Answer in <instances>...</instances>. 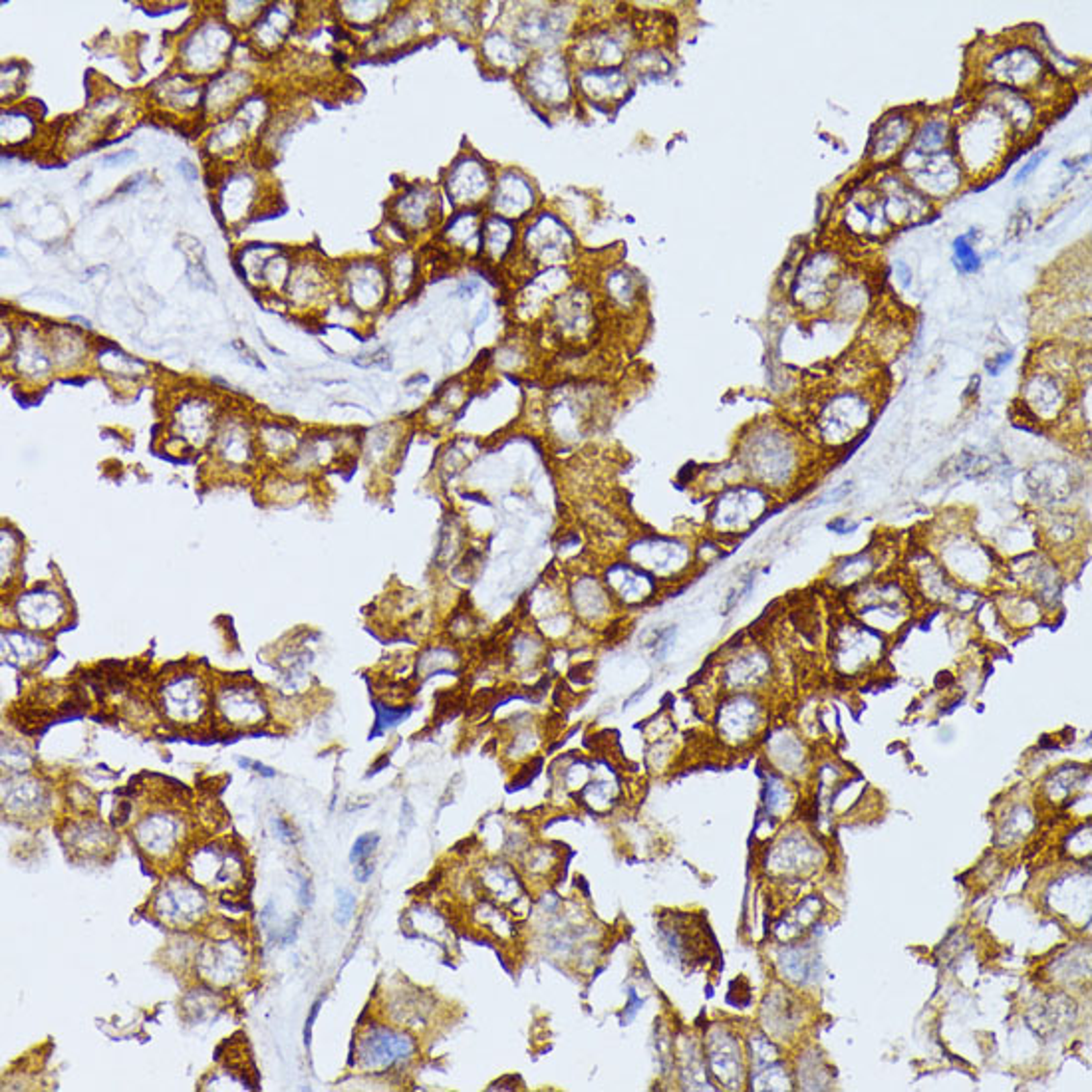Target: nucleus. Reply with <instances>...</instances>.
<instances>
[{
    "instance_id": "nucleus-48",
    "label": "nucleus",
    "mask_w": 1092,
    "mask_h": 1092,
    "mask_svg": "<svg viewBox=\"0 0 1092 1092\" xmlns=\"http://www.w3.org/2000/svg\"><path fill=\"white\" fill-rule=\"evenodd\" d=\"M1047 153H1049L1047 149H1043L1041 153H1035V155H1033V158H1031V160H1029V162H1027V164L1023 165V169H1021V171H1019V173L1015 175V183L1019 185V183H1023V181H1025L1027 177H1031V173H1033V171H1035V169H1037V167L1041 165V162H1043V160L1047 158Z\"/></svg>"
},
{
    "instance_id": "nucleus-10",
    "label": "nucleus",
    "mask_w": 1092,
    "mask_h": 1092,
    "mask_svg": "<svg viewBox=\"0 0 1092 1092\" xmlns=\"http://www.w3.org/2000/svg\"><path fill=\"white\" fill-rule=\"evenodd\" d=\"M70 606L60 590L48 584L30 588L16 598L14 614L22 628L30 632H48L68 618Z\"/></svg>"
},
{
    "instance_id": "nucleus-7",
    "label": "nucleus",
    "mask_w": 1092,
    "mask_h": 1092,
    "mask_svg": "<svg viewBox=\"0 0 1092 1092\" xmlns=\"http://www.w3.org/2000/svg\"><path fill=\"white\" fill-rule=\"evenodd\" d=\"M416 1051L418 1047L410 1035L388 1027H371L358 1041L356 1058L358 1065L368 1073H386L408 1063Z\"/></svg>"
},
{
    "instance_id": "nucleus-49",
    "label": "nucleus",
    "mask_w": 1092,
    "mask_h": 1092,
    "mask_svg": "<svg viewBox=\"0 0 1092 1092\" xmlns=\"http://www.w3.org/2000/svg\"><path fill=\"white\" fill-rule=\"evenodd\" d=\"M628 997H630V1002H628V1005H626V1011H623V1015H622V1023H623V1025H628V1023L636 1017V1013L640 1011V1007H642V1003H644V1002L640 1000V997L636 995L634 989L628 991Z\"/></svg>"
},
{
    "instance_id": "nucleus-12",
    "label": "nucleus",
    "mask_w": 1092,
    "mask_h": 1092,
    "mask_svg": "<svg viewBox=\"0 0 1092 1092\" xmlns=\"http://www.w3.org/2000/svg\"><path fill=\"white\" fill-rule=\"evenodd\" d=\"M1043 62L1041 56L1027 48V46H1013L1005 52L995 54L987 64V76L991 82L1003 88H1023L1031 86L1041 78Z\"/></svg>"
},
{
    "instance_id": "nucleus-29",
    "label": "nucleus",
    "mask_w": 1092,
    "mask_h": 1092,
    "mask_svg": "<svg viewBox=\"0 0 1092 1092\" xmlns=\"http://www.w3.org/2000/svg\"><path fill=\"white\" fill-rule=\"evenodd\" d=\"M461 666V653L459 649L449 644H437V646H429L425 648L419 658H418V675L421 677H431V675H440L444 672L453 673L457 672V668Z\"/></svg>"
},
{
    "instance_id": "nucleus-33",
    "label": "nucleus",
    "mask_w": 1092,
    "mask_h": 1092,
    "mask_svg": "<svg viewBox=\"0 0 1092 1092\" xmlns=\"http://www.w3.org/2000/svg\"><path fill=\"white\" fill-rule=\"evenodd\" d=\"M948 132L950 126L948 121L944 119H931L927 123H924L922 130L912 138V143L908 147V153L912 155H933L944 149L946 141H948Z\"/></svg>"
},
{
    "instance_id": "nucleus-22",
    "label": "nucleus",
    "mask_w": 1092,
    "mask_h": 1092,
    "mask_svg": "<svg viewBox=\"0 0 1092 1092\" xmlns=\"http://www.w3.org/2000/svg\"><path fill=\"white\" fill-rule=\"evenodd\" d=\"M946 560L948 567L965 582H983L991 574V556L974 543H952L946 548Z\"/></svg>"
},
{
    "instance_id": "nucleus-28",
    "label": "nucleus",
    "mask_w": 1092,
    "mask_h": 1092,
    "mask_svg": "<svg viewBox=\"0 0 1092 1092\" xmlns=\"http://www.w3.org/2000/svg\"><path fill=\"white\" fill-rule=\"evenodd\" d=\"M882 207H884L886 218H892V221H896V223L916 221V218L922 216L927 209L926 201L920 195L912 193L910 190H906V187L900 185V183H896L894 191L886 193Z\"/></svg>"
},
{
    "instance_id": "nucleus-9",
    "label": "nucleus",
    "mask_w": 1092,
    "mask_h": 1092,
    "mask_svg": "<svg viewBox=\"0 0 1092 1092\" xmlns=\"http://www.w3.org/2000/svg\"><path fill=\"white\" fill-rule=\"evenodd\" d=\"M902 165L910 173V179L918 190L931 197L950 195L961 183V167L953 158V153L946 149L933 155H924V158L906 151Z\"/></svg>"
},
{
    "instance_id": "nucleus-37",
    "label": "nucleus",
    "mask_w": 1092,
    "mask_h": 1092,
    "mask_svg": "<svg viewBox=\"0 0 1092 1092\" xmlns=\"http://www.w3.org/2000/svg\"><path fill=\"white\" fill-rule=\"evenodd\" d=\"M872 569H874L872 556L862 552V554H856V556L840 560V563L836 565V569H834V572H832L830 578H832L834 584L851 586V584H856V582L864 580V578L872 572Z\"/></svg>"
},
{
    "instance_id": "nucleus-53",
    "label": "nucleus",
    "mask_w": 1092,
    "mask_h": 1092,
    "mask_svg": "<svg viewBox=\"0 0 1092 1092\" xmlns=\"http://www.w3.org/2000/svg\"><path fill=\"white\" fill-rule=\"evenodd\" d=\"M371 874H373V862L371 860H364V862L354 864V876H356L358 882H362V884L368 882L371 878Z\"/></svg>"
},
{
    "instance_id": "nucleus-31",
    "label": "nucleus",
    "mask_w": 1092,
    "mask_h": 1092,
    "mask_svg": "<svg viewBox=\"0 0 1092 1092\" xmlns=\"http://www.w3.org/2000/svg\"><path fill=\"white\" fill-rule=\"evenodd\" d=\"M765 668L767 662L763 653H745L727 666L725 683L729 688L743 692V688H749V685H755L759 679H763Z\"/></svg>"
},
{
    "instance_id": "nucleus-55",
    "label": "nucleus",
    "mask_w": 1092,
    "mask_h": 1092,
    "mask_svg": "<svg viewBox=\"0 0 1092 1092\" xmlns=\"http://www.w3.org/2000/svg\"><path fill=\"white\" fill-rule=\"evenodd\" d=\"M298 880H300V903H302V906H310V902H312L310 880L304 878V876H300Z\"/></svg>"
},
{
    "instance_id": "nucleus-40",
    "label": "nucleus",
    "mask_w": 1092,
    "mask_h": 1092,
    "mask_svg": "<svg viewBox=\"0 0 1092 1092\" xmlns=\"http://www.w3.org/2000/svg\"><path fill=\"white\" fill-rule=\"evenodd\" d=\"M953 251H955L957 267H959L963 272H976V270L979 268V265H981L979 255L976 253V248H974L970 242H967L965 237L955 239Z\"/></svg>"
},
{
    "instance_id": "nucleus-43",
    "label": "nucleus",
    "mask_w": 1092,
    "mask_h": 1092,
    "mask_svg": "<svg viewBox=\"0 0 1092 1092\" xmlns=\"http://www.w3.org/2000/svg\"><path fill=\"white\" fill-rule=\"evenodd\" d=\"M356 912V896L348 890H338V903H336V922L346 926Z\"/></svg>"
},
{
    "instance_id": "nucleus-23",
    "label": "nucleus",
    "mask_w": 1092,
    "mask_h": 1092,
    "mask_svg": "<svg viewBox=\"0 0 1092 1092\" xmlns=\"http://www.w3.org/2000/svg\"><path fill=\"white\" fill-rule=\"evenodd\" d=\"M140 845L151 854H169L179 842L181 823L169 815H151L138 826Z\"/></svg>"
},
{
    "instance_id": "nucleus-8",
    "label": "nucleus",
    "mask_w": 1092,
    "mask_h": 1092,
    "mask_svg": "<svg viewBox=\"0 0 1092 1092\" xmlns=\"http://www.w3.org/2000/svg\"><path fill=\"white\" fill-rule=\"evenodd\" d=\"M1005 117L991 108L987 114H978L972 121H967L957 140L961 143L963 162L967 167H987L1002 153L1005 143Z\"/></svg>"
},
{
    "instance_id": "nucleus-52",
    "label": "nucleus",
    "mask_w": 1092,
    "mask_h": 1092,
    "mask_svg": "<svg viewBox=\"0 0 1092 1092\" xmlns=\"http://www.w3.org/2000/svg\"><path fill=\"white\" fill-rule=\"evenodd\" d=\"M143 179H147V173H138V175L130 177V179L126 181V185H121V187H119V190L115 191V195H123V193H132V191H138V190H140V187H143V185L147 183V181H143Z\"/></svg>"
},
{
    "instance_id": "nucleus-42",
    "label": "nucleus",
    "mask_w": 1092,
    "mask_h": 1092,
    "mask_svg": "<svg viewBox=\"0 0 1092 1092\" xmlns=\"http://www.w3.org/2000/svg\"><path fill=\"white\" fill-rule=\"evenodd\" d=\"M378 845H380V836H378L376 832L362 834V836L354 842L352 852H350V862H352V864H358V862H364V860H371V854L376 852Z\"/></svg>"
},
{
    "instance_id": "nucleus-51",
    "label": "nucleus",
    "mask_w": 1092,
    "mask_h": 1092,
    "mask_svg": "<svg viewBox=\"0 0 1092 1092\" xmlns=\"http://www.w3.org/2000/svg\"><path fill=\"white\" fill-rule=\"evenodd\" d=\"M274 830H276L274 834H276L280 840H283V842H289V845H292V842L296 840V836H294L291 825H289L287 821H283V819H274Z\"/></svg>"
},
{
    "instance_id": "nucleus-44",
    "label": "nucleus",
    "mask_w": 1092,
    "mask_h": 1092,
    "mask_svg": "<svg viewBox=\"0 0 1092 1092\" xmlns=\"http://www.w3.org/2000/svg\"><path fill=\"white\" fill-rule=\"evenodd\" d=\"M753 584H755V574L745 576V580H741L739 586H735V588L729 592V597H727V600H725V612L735 610V608L749 597V592L753 590Z\"/></svg>"
},
{
    "instance_id": "nucleus-19",
    "label": "nucleus",
    "mask_w": 1092,
    "mask_h": 1092,
    "mask_svg": "<svg viewBox=\"0 0 1092 1092\" xmlns=\"http://www.w3.org/2000/svg\"><path fill=\"white\" fill-rule=\"evenodd\" d=\"M213 451L227 470H246L255 459L253 435L242 421H231L218 429Z\"/></svg>"
},
{
    "instance_id": "nucleus-14",
    "label": "nucleus",
    "mask_w": 1092,
    "mask_h": 1092,
    "mask_svg": "<svg viewBox=\"0 0 1092 1092\" xmlns=\"http://www.w3.org/2000/svg\"><path fill=\"white\" fill-rule=\"evenodd\" d=\"M546 658L548 642L530 623L513 630V634L505 642L503 660L507 664V670H511L513 673H537L539 668H546Z\"/></svg>"
},
{
    "instance_id": "nucleus-56",
    "label": "nucleus",
    "mask_w": 1092,
    "mask_h": 1092,
    "mask_svg": "<svg viewBox=\"0 0 1092 1092\" xmlns=\"http://www.w3.org/2000/svg\"><path fill=\"white\" fill-rule=\"evenodd\" d=\"M1009 362H1011V352L1002 354V358H997V360L989 362V364H987V369H989L991 373H1000V369H1002L1005 364H1009Z\"/></svg>"
},
{
    "instance_id": "nucleus-30",
    "label": "nucleus",
    "mask_w": 1092,
    "mask_h": 1092,
    "mask_svg": "<svg viewBox=\"0 0 1092 1092\" xmlns=\"http://www.w3.org/2000/svg\"><path fill=\"white\" fill-rule=\"evenodd\" d=\"M465 541L467 535L461 524V519L455 515L447 517L440 533V545H437V556H435L437 567L451 569V565H457V560L465 552Z\"/></svg>"
},
{
    "instance_id": "nucleus-47",
    "label": "nucleus",
    "mask_w": 1092,
    "mask_h": 1092,
    "mask_svg": "<svg viewBox=\"0 0 1092 1092\" xmlns=\"http://www.w3.org/2000/svg\"><path fill=\"white\" fill-rule=\"evenodd\" d=\"M852 487H854V485H852L851 481L842 483L840 487H836V489L828 491L826 495H823V496L819 498V501H815V503H813V505H810V507H823V505H828V503H836V501H840V498H842V496H847V495H849V493L852 491Z\"/></svg>"
},
{
    "instance_id": "nucleus-15",
    "label": "nucleus",
    "mask_w": 1092,
    "mask_h": 1092,
    "mask_svg": "<svg viewBox=\"0 0 1092 1092\" xmlns=\"http://www.w3.org/2000/svg\"><path fill=\"white\" fill-rule=\"evenodd\" d=\"M836 274V261L830 253L810 257L797 278L795 296L806 308H821L830 298V280Z\"/></svg>"
},
{
    "instance_id": "nucleus-4",
    "label": "nucleus",
    "mask_w": 1092,
    "mask_h": 1092,
    "mask_svg": "<svg viewBox=\"0 0 1092 1092\" xmlns=\"http://www.w3.org/2000/svg\"><path fill=\"white\" fill-rule=\"evenodd\" d=\"M565 592L569 608L580 626L604 630L616 620L620 608L598 572L580 571L572 574L565 584Z\"/></svg>"
},
{
    "instance_id": "nucleus-3",
    "label": "nucleus",
    "mask_w": 1092,
    "mask_h": 1092,
    "mask_svg": "<svg viewBox=\"0 0 1092 1092\" xmlns=\"http://www.w3.org/2000/svg\"><path fill=\"white\" fill-rule=\"evenodd\" d=\"M795 449L783 433H761L749 440L743 451V467L755 485H785L795 470Z\"/></svg>"
},
{
    "instance_id": "nucleus-17",
    "label": "nucleus",
    "mask_w": 1092,
    "mask_h": 1092,
    "mask_svg": "<svg viewBox=\"0 0 1092 1092\" xmlns=\"http://www.w3.org/2000/svg\"><path fill=\"white\" fill-rule=\"evenodd\" d=\"M175 435L183 444L201 447L215 431V412L207 399L191 397L183 401L173 416Z\"/></svg>"
},
{
    "instance_id": "nucleus-18",
    "label": "nucleus",
    "mask_w": 1092,
    "mask_h": 1092,
    "mask_svg": "<svg viewBox=\"0 0 1092 1092\" xmlns=\"http://www.w3.org/2000/svg\"><path fill=\"white\" fill-rule=\"evenodd\" d=\"M1025 401L1031 408L1037 418L1053 419L1065 408L1067 401V386L1060 380L1058 373L1049 371H1035L1025 384Z\"/></svg>"
},
{
    "instance_id": "nucleus-35",
    "label": "nucleus",
    "mask_w": 1092,
    "mask_h": 1092,
    "mask_svg": "<svg viewBox=\"0 0 1092 1092\" xmlns=\"http://www.w3.org/2000/svg\"><path fill=\"white\" fill-rule=\"evenodd\" d=\"M259 442L267 455L272 457H291L296 451L294 433L280 423H265L259 431Z\"/></svg>"
},
{
    "instance_id": "nucleus-36",
    "label": "nucleus",
    "mask_w": 1092,
    "mask_h": 1092,
    "mask_svg": "<svg viewBox=\"0 0 1092 1092\" xmlns=\"http://www.w3.org/2000/svg\"><path fill=\"white\" fill-rule=\"evenodd\" d=\"M487 888L496 896V898H503V900H511V898H521V882L515 876V872L505 866V864H496L485 870V880Z\"/></svg>"
},
{
    "instance_id": "nucleus-5",
    "label": "nucleus",
    "mask_w": 1092,
    "mask_h": 1092,
    "mask_svg": "<svg viewBox=\"0 0 1092 1092\" xmlns=\"http://www.w3.org/2000/svg\"><path fill=\"white\" fill-rule=\"evenodd\" d=\"M872 418V403L856 394L842 392L832 395L821 410L819 431L828 445H842L856 437Z\"/></svg>"
},
{
    "instance_id": "nucleus-25",
    "label": "nucleus",
    "mask_w": 1092,
    "mask_h": 1092,
    "mask_svg": "<svg viewBox=\"0 0 1092 1092\" xmlns=\"http://www.w3.org/2000/svg\"><path fill=\"white\" fill-rule=\"evenodd\" d=\"M241 970V952L235 946H216L201 955L199 972L215 983H231Z\"/></svg>"
},
{
    "instance_id": "nucleus-11",
    "label": "nucleus",
    "mask_w": 1092,
    "mask_h": 1092,
    "mask_svg": "<svg viewBox=\"0 0 1092 1092\" xmlns=\"http://www.w3.org/2000/svg\"><path fill=\"white\" fill-rule=\"evenodd\" d=\"M164 713L175 724H195L207 711V690L199 675L177 673L162 685Z\"/></svg>"
},
{
    "instance_id": "nucleus-34",
    "label": "nucleus",
    "mask_w": 1092,
    "mask_h": 1092,
    "mask_svg": "<svg viewBox=\"0 0 1092 1092\" xmlns=\"http://www.w3.org/2000/svg\"><path fill=\"white\" fill-rule=\"evenodd\" d=\"M100 366L106 369L110 376L117 380H138L147 373V366L140 360L123 354L117 348H108L100 352Z\"/></svg>"
},
{
    "instance_id": "nucleus-13",
    "label": "nucleus",
    "mask_w": 1092,
    "mask_h": 1092,
    "mask_svg": "<svg viewBox=\"0 0 1092 1092\" xmlns=\"http://www.w3.org/2000/svg\"><path fill=\"white\" fill-rule=\"evenodd\" d=\"M215 705L218 715L223 717L225 724L237 727H251L263 724L267 717V703L261 698V692L253 685L244 683H231L216 692Z\"/></svg>"
},
{
    "instance_id": "nucleus-6",
    "label": "nucleus",
    "mask_w": 1092,
    "mask_h": 1092,
    "mask_svg": "<svg viewBox=\"0 0 1092 1092\" xmlns=\"http://www.w3.org/2000/svg\"><path fill=\"white\" fill-rule=\"evenodd\" d=\"M620 610H636L651 602L660 592V582L630 563L628 558H612L598 572Z\"/></svg>"
},
{
    "instance_id": "nucleus-2",
    "label": "nucleus",
    "mask_w": 1092,
    "mask_h": 1092,
    "mask_svg": "<svg viewBox=\"0 0 1092 1092\" xmlns=\"http://www.w3.org/2000/svg\"><path fill=\"white\" fill-rule=\"evenodd\" d=\"M622 556L658 582L677 580L694 567L696 560V552L690 545L662 535H642L628 541Z\"/></svg>"
},
{
    "instance_id": "nucleus-20",
    "label": "nucleus",
    "mask_w": 1092,
    "mask_h": 1092,
    "mask_svg": "<svg viewBox=\"0 0 1092 1092\" xmlns=\"http://www.w3.org/2000/svg\"><path fill=\"white\" fill-rule=\"evenodd\" d=\"M761 709L755 699L747 696H737L729 699L720 711V731L725 739L741 743L751 737L757 729Z\"/></svg>"
},
{
    "instance_id": "nucleus-38",
    "label": "nucleus",
    "mask_w": 1092,
    "mask_h": 1092,
    "mask_svg": "<svg viewBox=\"0 0 1092 1092\" xmlns=\"http://www.w3.org/2000/svg\"><path fill=\"white\" fill-rule=\"evenodd\" d=\"M477 623H479V620L473 614V610L457 606L455 612L451 614L449 622H447V634L455 644L467 642L477 634Z\"/></svg>"
},
{
    "instance_id": "nucleus-21",
    "label": "nucleus",
    "mask_w": 1092,
    "mask_h": 1092,
    "mask_svg": "<svg viewBox=\"0 0 1092 1092\" xmlns=\"http://www.w3.org/2000/svg\"><path fill=\"white\" fill-rule=\"evenodd\" d=\"M241 864L242 862L235 851L227 849L225 852H221L209 847L195 854L191 862V870L195 874V878L203 884L225 886L231 884L233 878L241 872Z\"/></svg>"
},
{
    "instance_id": "nucleus-24",
    "label": "nucleus",
    "mask_w": 1092,
    "mask_h": 1092,
    "mask_svg": "<svg viewBox=\"0 0 1092 1092\" xmlns=\"http://www.w3.org/2000/svg\"><path fill=\"white\" fill-rule=\"evenodd\" d=\"M48 651V646L42 638L35 636L26 630L9 628L3 632V653L5 658L16 666L28 668L38 664Z\"/></svg>"
},
{
    "instance_id": "nucleus-45",
    "label": "nucleus",
    "mask_w": 1092,
    "mask_h": 1092,
    "mask_svg": "<svg viewBox=\"0 0 1092 1092\" xmlns=\"http://www.w3.org/2000/svg\"><path fill=\"white\" fill-rule=\"evenodd\" d=\"M410 715V709H395L392 705H378V729H390Z\"/></svg>"
},
{
    "instance_id": "nucleus-26",
    "label": "nucleus",
    "mask_w": 1092,
    "mask_h": 1092,
    "mask_svg": "<svg viewBox=\"0 0 1092 1092\" xmlns=\"http://www.w3.org/2000/svg\"><path fill=\"white\" fill-rule=\"evenodd\" d=\"M912 136V121L906 115L886 117L872 140V155L876 160H886L894 155L906 140Z\"/></svg>"
},
{
    "instance_id": "nucleus-46",
    "label": "nucleus",
    "mask_w": 1092,
    "mask_h": 1092,
    "mask_svg": "<svg viewBox=\"0 0 1092 1092\" xmlns=\"http://www.w3.org/2000/svg\"><path fill=\"white\" fill-rule=\"evenodd\" d=\"M673 640H675V628H666V630H662L658 636H655V640H653V653H655V658L664 660L666 655H668V651H670L672 646H673Z\"/></svg>"
},
{
    "instance_id": "nucleus-59",
    "label": "nucleus",
    "mask_w": 1092,
    "mask_h": 1092,
    "mask_svg": "<svg viewBox=\"0 0 1092 1092\" xmlns=\"http://www.w3.org/2000/svg\"><path fill=\"white\" fill-rule=\"evenodd\" d=\"M179 171L187 177V181H195V179H197V169H195L191 164L181 162V164H179Z\"/></svg>"
},
{
    "instance_id": "nucleus-27",
    "label": "nucleus",
    "mask_w": 1092,
    "mask_h": 1092,
    "mask_svg": "<svg viewBox=\"0 0 1092 1092\" xmlns=\"http://www.w3.org/2000/svg\"><path fill=\"white\" fill-rule=\"evenodd\" d=\"M13 358L16 369L24 373L26 378H35V380L46 378L52 371V364H54V360L48 358V352L44 350L40 342L33 336L28 338L26 334L22 336V340H18L16 352Z\"/></svg>"
},
{
    "instance_id": "nucleus-58",
    "label": "nucleus",
    "mask_w": 1092,
    "mask_h": 1092,
    "mask_svg": "<svg viewBox=\"0 0 1092 1092\" xmlns=\"http://www.w3.org/2000/svg\"><path fill=\"white\" fill-rule=\"evenodd\" d=\"M318 1009H320V1002H318V1003H315V1007H312V1011H310V1017L306 1019V1029H304V1039H306V1045L310 1043V1029H312V1025H315V1019H317V1015H318Z\"/></svg>"
},
{
    "instance_id": "nucleus-39",
    "label": "nucleus",
    "mask_w": 1092,
    "mask_h": 1092,
    "mask_svg": "<svg viewBox=\"0 0 1092 1092\" xmlns=\"http://www.w3.org/2000/svg\"><path fill=\"white\" fill-rule=\"evenodd\" d=\"M22 554V539L14 528H3V580H11L14 571L18 569V560Z\"/></svg>"
},
{
    "instance_id": "nucleus-50",
    "label": "nucleus",
    "mask_w": 1092,
    "mask_h": 1092,
    "mask_svg": "<svg viewBox=\"0 0 1092 1092\" xmlns=\"http://www.w3.org/2000/svg\"><path fill=\"white\" fill-rule=\"evenodd\" d=\"M132 160H136V151H134V149H123V151L106 155L104 164H106V165H123V164H128V162H132Z\"/></svg>"
},
{
    "instance_id": "nucleus-16",
    "label": "nucleus",
    "mask_w": 1092,
    "mask_h": 1092,
    "mask_svg": "<svg viewBox=\"0 0 1092 1092\" xmlns=\"http://www.w3.org/2000/svg\"><path fill=\"white\" fill-rule=\"evenodd\" d=\"M205 898L197 892V888L187 884L183 878L164 886L162 894L155 898V914L177 926L195 922L205 912Z\"/></svg>"
},
{
    "instance_id": "nucleus-41",
    "label": "nucleus",
    "mask_w": 1092,
    "mask_h": 1092,
    "mask_svg": "<svg viewBox=\"0 0 1092 1092\" xmlns=\"http://www.w3.org/2000/svg\"><path fill=\"white\" fill-rule=\"evenodd\" d=\"M427 209H429L427 197L421 195V193H412V195L405 197L403 203H401V211H405V218H408V221H412V223H416V225H418V223L421 225V223L425 221L427 215H429Z\"/></svg>"
},
{
    "instance_id": "nucleus-54",
    "label": "nucleus",
    "mask_w": 1092,
    "mask_h": 1092,
    "mask_svg": "<svg viewBox=\"0 0 1092 1092\" xmlns=\"http://www.w3.org/2000/svg\"><path fill=\"white\" fill-rule=\"evenodd\" d=\"M856 526H858V524L852 522V521H849V519H834L832 522H828V528L834 530V533H838V535L852 533V530H856Z\"/></svg>"
},
{
    "instance_id": "nucleus-1",
    "label": "nucleus",
    "mask_w": 1092,
    "mask_h": 1092,
    "mask_svg": "<svg viewBox=\"0 0 1092 1092\" xmlns=\"http://www.w3.org/2000/svg\"><path fill=\"white\" fill-rule=\"evenodd\" d=\"M771 496L753 483H737L720 491L709 509V526L722 537L751 530L769 511Z\"/></svg>"
},
{
    "instance_id": "nucleus-32",
    "label": "nucleus",
    "mask_w": 1092,
    "mask_h": 1092,
    "mask_svg": "<svg viewBox=\"0 0 1092 1092\" xmlns=\"http://www.w3.org/2000/svg\"><path fill=\"white\" fill-rule=\"evenodd\" d=\"M997 93H1000V96H997L995 108L1003 110L1002 115L1011 123V126H1015L1019 132L1031 126L1035 121V108L1031 104H1029L1023 96H1019V93L1011 88L1000 86L997 88Z\"/></svg>"
},
{
    "instance_id": "nucleus-57",
    "label": "nucleus",
    "mask_w": 1092,
    "mask_h": 1092,
    "mask_svg": "<svg viewBox=\"0 0 1092 1092\" xmlns=\"http://www.w3.org/2000/svg\"><path fill=\"white\" fill-rule=\"evenodd\" d=\"M239 765H241V767H253L257 773H263L265 776H274V771H270L268 767H265V765H261V763H255V761L239 759Z\"/></svg>"
}]
</instances>
